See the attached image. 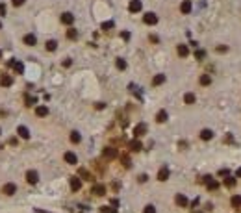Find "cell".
Returning a JSON list of instances; mask_svg holds the SVG:
<instances>
[{
    "label": "cell",
    "instance_id": "obj_35",
    "mask_svg": "<svg viewBox=\"0 0 241 213\" xmlns=\"http://www.w3.org/2000/svg\"><path fill=\"white\" fill-rule=\"evenodd\" d=\"M143 213H156V208H154L152 204H149V206H145V209H143Z\"/></svg>",
    "mask_w": 241,
    "mask_h": 213
},
{
    "label": "cell",
    "instance_id": "obj_5",
    "mask_svg": "<svg viewBox=\"0 0 241 213\" xmlns=\"http://www.w3.org/2000/svg\"><path fill=\"white\" fill-rule=\"evenodd\" d=\"M63 159H65L69 165H76V163H78V158H76V154H74V152H65Z\"/></svg>",
    "mask_w": 241,
    "mask_h": 213
},
{
    "label": "cell",
    "instance_id": "obj_6",
    "mask_svg": "<svg viewBox=\"0 0 241 213\" xmlns=\"http://www.w3.org/2000/svg\"><path fill=\"white\" fill-rule=\"evenodd\" d=\"M169 174H171V172H169V167H161L158 171V180L160 182H165V180H169Z\"/></svg>",
    "mask_w": 241,
    "mask_h": 213
},
{
    "label": "cell",
    "instance_id": "obj_46",
    "mask_svg": "<svg viewBox=\"0 0 241 213\" xmlns=\"http://www.w3.org/2000/svg\"><path fill=\"white\" fill-rule=\"evenodd\" d=\"M236 176H239V178H241V167L237 169V172H236Z\"/></svg>",
    "mask_w": 241,
    "mask_h": 213
},
{
    "label": "cell",
    "instance_id": "obj_24",
    "mask_svg": "<svg viewBox=\"0 0 241 213\" xmlns=\"http://www.w3.org/2000/svg\"><path fill=\"white\" fill-rule=\"evenodd\" d=\"M156 121H158V122H165V121H167V111H165V109L158 111V115H156Z\"/></svg>",
    "mask_w": 241,
    "mask_h": 213
},
{
    "label": "cell",
    "instance_id": "obj_25",
    "mask_svg": "<svg viewBox=\"0 0 241 213\" xmlns=\"http://www.w3.org/2000/svg\"><path fill=\"white\" fill-rule=\"evenodd\" d=\"M184 102L185 104H195V94H193V93H185L184 94Z\"/></svg>",
    "mask_w": 241,
    "mask_h": 213
},
{
    "label": "cell",
    "instance_id": "obj_14",
    "mask_svg": "<svg viewBox=\"0 0 241 213\" xmlns=\"http://www.w3.org/2000/svg\"><path fill=\"white\" fill-rule=\"evenodd\" d=\"M15 191H17V187H15V183H6V185L2 187V193H6V195H9V197H11V195H13Z\"/></svg>",
    "mask_w": 241,
    "mask_h": 213
},
{
    "label": "cell",
    "instance_id": "obj_3",
    "mask_svg": "<svg viewBox=\"0 0 241 213\" xmlns=\"http://www.w3.org/2000/svg\"><path fill=\"white\" fill-rule=\"evenodd\" d=\"M174 202H176V206H180V208H187V206H189V200H187L185 195H176V197H174Z\"/></svg>",
    "mask_w": 241,
    "mask_h": 213
},
{
    "label": "cell",
    "instance_id": "obj_7",
    "mask_svg": "<svg viewBox=\"0 0 241 213\" xmlns=\"http://www.w3.org/2000/svg\"><path fill=\"white\" fill-rule=\"evenodd\" d=\"M80 187H82V180L76 178V176H72L70 178V189L72 191H80Z\"/></svg>",
    "mask_w": 241,
    "mask_h": 213
},
{
    "label": "cell",
    "instance_id": "obj_22",
    "mask_svg": "<svg viewBox=\"0 0 241 213\" xmlns=\"http://www.w3.org/2000/svg\"><path fill=\"white\" fill-rule=\"evenodd\" d=\"M163 82H165V74H156L152 78V85H161Z\"/></svg>",
    "mask_w": 241,
    "mask_h": 213
},
{
    "label": "cell",
    "instance_id": "obj_21",
    "mask_svg": "<svg viewBox=\"0 0 241 213\" xmlns=\"http://www.w3.org/2000/svg\"><path fill=\"white\" fill-rule=\"evenodd\" d=\"M211 137H213V132H211V130H208V128H206V130H202V132H200V139H202V141H210Z\"/></svg>",
    "mask_w": 241,
    "mask_h": 213
},
{
    "label": "cell",
    "instance_id": "obj_44",
    "mask_svg": "<svg viewBox=\"0 0 241 213\" xmlns=\"http://www.w3.org/2000/svg\"><path fill=\"white\" fill-rule=\"evenodd\" d=\"M147 178H149L147 174H141V176H139V182H147Z\"/></svg>",
    "mask_w": 241,
    "mask_h": 213
},
{
    "label": "cell",
    "instance_id": "obj_29",
    "mask_svg": "<svg viewBox=\"0 0 241 213\" xmlns=\"http://www.w3.org/2000/svg\"><path fill=\"white\" fill-rule=\"evenodd\" d=\"M115 65H117V69H119V70H124V69H126V61H124L123 58H117Z\"/></svg>",
    "mask_w": 241,
    "mask_h": 213
},
{
    "label": "cell",
    "instance_id": "obj_47",
    "mask_svg": "<svg viewBox=\"0 0 241 213\" xmlns=\"http://www.w3.org/2000/svg\"><path fill=\"white\" fill-rule=\"evenodd\" d=\"M0 58H2V50H0Z\"/></svg>",
    "mask_w": 241,
    "mask_h": 213
},
{
    "label": "cell",
    "instance_id": "obj_8",
    "mask_svg": "<svg viewBox=\"0 0 241 213\" xmlns=\"http://www.w3.org/2000/svg\"><path fill=\"white\" fill-rule=\"evenodd\" d=\"M37 180H39V174L35 171H28L26 172V182L28 183H37Z\"/></svg>",
    "mask_w": 241,
    "mask_h": 213
},
{
    "label": "cell",
    "instance_id": "obj_27",
    "mask_svg": "<svg viewBox=\"0 0 241 213\" xmlns=\"http://www.w3.org/2000/svg\"><path fill=\"white\" fill-rule=\"evenodd\" d=\"M56 48H58V43H56L54 39H52V41H46V50H48V52H54Z\"/></svg>",
    "mask_w": 241,
    "mask_h": 213
},
{
    "label": "cell",
    "instance_id": "obj_23",
    "mask_svg": "<svg viewBox=\"0 0 241 213\" xmlns=\"http://www.w3.org/2000/svg\"><path fill=\"white\" fill-rule=\"evenodd\" d=\"M24 102H26V106H34V104H37V98L32 97V94H24Z\"/></svg>",
    "mask_w": 241,
    "mask_h": 213
},
{
    "label": "cell",
    "instance_id": "obj_31",
    "mask_svg": "<svg viewBox=\"0 0 241 213\" xmlns=\"http://www.w3.org/2000/svg\"><path fill=\"white\" fill-rule=\"evenodd\" d=\"M199 82H200V85H210V83H211V78H210L208 74H202Z\"/></svg>",
    "mask_w": 241,
    "mask_h": 213
},
{
    "label": "cell",
    "instance_id": "obj_38",
    "mask_svg": "<svg viewBox=\"0 0 241 213\" xmlns=\"http://www.w3.org/2000/svg\"><path fill=\"white\" fill-rule=\"evenodd\" d=\"M204 56H206V52H204V50H197V52H195V58H197V59H202Z\"/></svg>",
    "mask_w": 241,
    "mask_h": 213
},
{
    "label": "cell",
    "instance_id": "obj_17",
    "mask_svg": "<svg viewBox=\"0 0 241 213\" xmlns=\"http://www.w3.org/2000/svg\"><path fill=\"white\" fill-rule=\"evenodd\" d=\"M93 195H96V197L106 195V187H104V185H95V187H93Z\"/></svg>",
    "mask_w": 241,
    "mask_h": 213
},
{
    "label": "cell",
    "instance_id": "obj_26",
    "mask_svg": "<svg viewBox=\"0 0 241 213\" xmlns=\"http://www.w3.org/2000/svg\"><path fill=\"white\" fill-rule=\"evenodd\" d=\"M80 141H82V135L78 133V132H70V143H80Z\"/></svg>",
    "mask_w": 241,
    "mask_h": 213
},
{
    "label": "cell",
    "instance_id": "obj_34",
    "mask_svg": "<svg viewBox=\"0 0 241 213\" xmlns=\"http://www.w3.org/2000/svg\"><path fill=\"white\" fill-rule=\"evenodd\" d=\"M67 37H69V39H76V37H78V32H76V30H72V28H70V30L67 32Z\"/></svg>",
    "mask_w": 241,
    "mask_h": 213
},
{
    "label": "cell",
    "instance_id": "obj_20",
    "mask_svg": "<svg viewBox=\"0 0 241 213\" xmlns=\"http://www.w3.org/2000/svg\"><path fill=\"white\" fill-rule=\"evenodd\" d=\"M178 56H180V58L189 56V48H187V44H178Z\"/></svg>",
    "mask_w": 241,
    "mask_h": 213
},
{
    "label": "cell",
    "instance_id": "obj_9",
    "mask_svg": "<svg viewBox=\"0 0 241 213\" xmlns=\"http://www.w3.org/2000/svg\"><path fill=\"white\" fill-rule=\"evenodd\" d=\"M24 44H28V46H34L35 43H37V37L34 35V34H26V35H24Z\"/></svg>",
    "mask_w": 241,
    "mask_h": 213
},
{
    "label": "cell",
    "instance_id": "obj_41",
    "mask_svg": "<svg viewBox=\"0 0 241 213\" xmlns=\"http://www.w3.org/2000/svg\"><path fill=\"white\" fill-rule=\"evenodd\" d=\"M215 50H217V52H226L228 48H226V46H217V48H215Z\"/></svg>",
    "mask_w": 241,
    "mask_h": 213
},
{
    "label": "cell",
    "instance_id": "obj_32",
    "mask_svg": "<svg viewBox=\"0 0 241 213\" xmlns=\"http://www.w3.org/2000/svg\"><path fill=\"white\" fill-rule=\"evenodd\" d=\"M115 26V22L113 20H106V22H102V30H111Z\"/></svg>",
    "mask_w": 241,
    "mask_h": 213
},
{
    "label": "cell",
    "instance_id": "obj_13",
    "mask_svg": "<svg viewBox=\"0 0 241 213\" xmlns=\"http://www.w3.org/2000/svg\"><path fill=\"white\" fill-rule=\"evenodd\" d=\"M8 65L15 69V73H19V74H22V70H24V67H22V63H20V61H15V59H11V61H9Z\"/></svg>",
    "mask_w": 241,
    "mask_h": 213
},
{
    "label": "cell",
    "instance_id": "obj_28",
    "mask_svg": "<svg viewBox=\"0 0 241 213\" xmlns=\"http://www.w3.org/2000/svg\"><path fill=\"white\" fill-rule=\"evenodd\" d=\"M230 204H232L234 208H241V195H236V197H232Z\"/></svg>",
    "mask_w": 241,
    "mask_h": 213
},
{
    "label": "cell",
    "instance_id": "obj_10",
    "mask_svg": "<svg viewBox=\"0 0 241 213\" xmlns=\"http://www.w3.org/2000/svg\"><path fill=\"white\" fill-rule=\"evenodd\" d=\"M61 22H63V24H67V26H70L72 22H74V15H72V13H63L61 15Z\"/></svg>",
    "mask_w": 241,
    "mask_h": 213
},
{
    "label": "cell",
    "instance_id": "obj_45",
    "mask_svg": "<svg viewBox=\"0 0 241 213\" xmlns=\"http://www.w3.org/2000/svg\"><path fill=\"white\" fill-rule=\"evenodd\" d=\"M70 63H72L70 59H65V61H63V67H70Z\"/></svg>",
    "mask_w": 241,
    "mask_h": 213
},
{
    "label": "cell",
    "instance_id": "obj_33",
    "mask_svg": "<svg viewBox=\"0 0 241 213\" xmlns=\"http://www.w3.org/2000/svg\"><path fill=\"white\" fill-rule=\"evenodd\" d=\"M225 185H226V187H234V185H236V178H232V176H228V178L225 180Z\"/></svg>",
    "mask_w": 241,
    "mask_h": 213
},
{
    "label": "cell",
    "instance_id": "obj_16",
    "mask_svg": "<svg viewBox=\"0 0 241 213\" xmlns=\"http://www.w3.org/2000/svg\"><path fill=\"white\" fill-rule=\"evenodd\" d=\"M180 11H182L184 15H187V13L191 11V2H189V0H184V2L180 4Z\"/></svg>",
    "mask_w": 241,
    "mask_h": 213
},
{
    "label": "cell",
    "instance_id": "obj_15",
    "mask_svg": "<svg viewBox=\"0 0 241 213\" xmlns=\"http://www.w3.org/2000/svg\"><path fill=\"white\" fill-rule=\"evenodd\" d=\"M17 133H19V137H22V139H30V132H28L26 126H19V128H17Z\"/></svg>",
    "mask_w": 241,
    "mask_h": 213
},
{
    "label": "cell",
    "instance_id": "obj_30",
    "mask_svg": "<svg viewBox=\"0 0 241 213\" xmlns=\"http://www.w3.org/2000/svg\"><path fill=\"white\" fill-rule=\"evenodd\" d=\"M206 185H208V189H210V191H215V189H219V182H215L213 178H211V180H210Z\"/></svg>",
    "mask_w": 241,
    "mask_h": 213
},
{
    "label": "cell",
    "instance_id": "obj_11",
    "mask_svg": "<svg viewBox=\"0 0 241 213\" xmlns=\"http://www.w3.org/2000/svg\"><path fill=\"white\" fill-rule=\"evenodd\" d=\"M115 156H117V148H113V147L104 148V158H106V159H113Z\"/></svg>",
    "mask_w": 241,
    "mask_h": 213
},
{
    "label": "cell",
    "instance_id": "obj_1",
    "mask_svg": "<svg viewBox=\"0 0 241 213\" xmlns=\"http://www.w3.org/2000/svg\"><path fill=\"white\" fill-rule=\"evenodd\" d=\"M143 22H145V24H149V26H154L156 22H158V15L156 13H145Z\"/></svg>",
    "mask_w": 241,
    "mask_h": 213
},
{
    "label": "cell",
    "instance_id": "obj_42",
    "mask_svg": "<svg viewBox=\"0 0 241 213\" xmlns=\"http://www.w3.org/2000/svg\"><path fill=\"white\" fill-rule=\"evenodd\" d=\"M228 174H230V172H228L226 169H223V171H219V176H228Z\"/></svg>",
    "mask_w": 241,
    "mask_h": 213
},
{
    "label": "cell",
    "instance_id": "obj_12",
    "mask_svg": "<svg viewBox=\"0 0 241 213\" xmlns=\"http://www.w3.org/2000/svg\"><path fill=\"white\" fill-rule=\"evenodd\" d=\"M13 83V78L9 76V74H2L0 76V85H4V87H9Z\"/></svg>",
    "mask_w": 241,
    "mask_h": 213
},
{
    "label": "cell",
    "instance_id": "obj_43",
    "mask_svg": "<svg viewBox=\"0 0 241 213\" xmlns=\"http://www.w3.org/2000/svg\"><path fill=\"white\" fill-rule=\"evenodd\" d=\"M120 37H123V39H130V34L128 32H123V34H120Z\"/></svg>",
    "mask_w": 241,
    "mask_h": 213
},
{
    "label": "cell",
    "instance_id": "obj_18",
    "mask_svg": "<svg viewBox=\"0 0 241 213\" xmlns=\"http://www.w3.org/2000/svg\"><path fill=\"white\" fill-rule=\"evenodd\" d=\"M143 148V145H141V141H137V139H134V141H130V150H134V152H139Z\"/></svg>",
    "mask_w": 241,
    "mask_h": 213
},
{
    "label": "cell",
    "instance_id": "obj_36",
    "mask_svg": "<svg viewBox=\"0 0 241 213\" xmlns=\"http://www.w3.org/2000/svg\"><path fill=\"white\" fill-rule=\"evenodd\" d=\"M120 161H123V165H124L126 169H128L130 165H132V163H130V158H128V156H123V158H120Z\"/></svg>",
    "mask_w": 241,
    "mask_h": 213
},
{
    "label": "cell",
    "instance_id": "obj_4",
    "mask_svg": "<svg viewBox=\"0 0 241 213\" xmlns=\"http://www.w3.org/2000/svg\"><path fill=\"white\" fill-rule=\"evenodd\" d=\"M145 133H147V124H145V122H139V124L134 128V135H135V137H141V135H145Z\"/></svg>",
    "mask_w": 241,
    "mask_h": 213
},
{
    "label": "cell",
    "instance_id": "obj_19",
    "mask_svg": "<svg viewBox=\"0 0 241 213\" xmlns=\"http://www.w3.org/2000/svg\"><path fill=\"white\" fill-rule=\"evenodd\" d=\"M35 115L37 117H46L48 115V108L46 106H37L35 108Z\"/></svg>",
    "mask_w": 241,
    "mask_h": 213
},
{
    "label": "cell",
    "instance_id": "obj_40",
    "mask_svg": "<svg viewBox=\"0 0 241 213\" xmlns=\"http://www.w3.org/2000/svg\"><path fill=\"white\" fill-rule=\"evenodd\" d=\"M22 4H24V0H13V6H17V8L22 6Z\"/></svg>",
    "mask_w": 241,
    "mask_h": 213
},
{
    "label": "cell",
    "instance_id": "obj_2",
    "mask_svg": "<svg viewBox=\"0 0 241 213\" xmlns=\"http://www.w3.org/2000/svg\"><path fill=\"white\" fill-rule=\"evenodd\" d=\"M141 8H143L141 0H130V4H128V11H130V13H139Z\"/></svg>",
    "mask_w": 241,
    "mask_h": 213
},
{
    "label": "cell",
    "instance_id": "obj_48",
    "mask_svg": "<svg viewBox=\"0 0 241 213\" xmlns=\"http://www.w3.org/2000/svg\"><path fill=\"white\" fill-rule=\"evenodd\" d=\"M0 28H2V22H0Z\"/></svg>",
    "mask_w": 241,
    "mask_h": 213
},
{
    "label": "cell",
    "instance_id": "obj_37",
    "mask_svg": "<svg viewBox=\"0 0 241 213\" xmlns=\"http://www.w3.org/2000/svg\"><path fill=\"white\" fill-rule=\"evenodd\" d=\"M8 15V8H6V4H0V17H6Z\"/></svg>",
    "mask_w": 241,
    "mask_h": 213
},
{
    "label": "cell",
    "instance_id": "obj_49",
    "mask_svg": "<svg viewBox=\"0 0 241 213\" xmlns=\"http://www.w3.org/2000/svg\"><path fill=\"white\" fill-rule=\"evenodd\" d=\"M0 133H2V132H0Z\"/></svg>",
    "mask_w": 241,
    "mask_h": 213
},
{
    "label": "cell",
    "instance_id": "obj_39",
    "mask_svg": "<svg viewBox=\"0 0 241 213\" xmlns=\"http://www.w3.org/2000/svg\"><path fill=\"white\" fill-rule=\"evenodd\" d=\"M80 176H84V178H85V180H93V178H91V174H89V172H87V171H84V169H82V171H80Z\"/></svg>",
    "mask_w": 241,
    "mask_h": 213
}]
</instances>
